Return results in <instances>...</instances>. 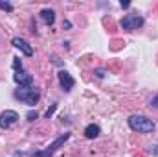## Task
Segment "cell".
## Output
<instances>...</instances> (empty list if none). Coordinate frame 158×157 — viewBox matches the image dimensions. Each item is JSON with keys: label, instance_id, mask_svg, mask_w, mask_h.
<instances>
[{"label": "cell", "instance_id": "13", "mask_svg": "<svg viewBox=\"0 0 158 157\" xmlns=\"http://www.w3.org/2000/svg\"><path fill=\"white\" fill-rule=\"evenodd\" d=\"M26 117H28V120H30V122H33L35 118H39V115H37V111H30Z\"/></svg>", "mask_w": 158, "mask_h": 157}, {"label": "cell", "instance_id": "14", "mask_svg": "<svg viewBox=\"0 0 158 157\" xmlns=\"http://www.w3.org/2000/svg\"><path fill=\"white\" fill-rule=\"evenodd\" d=\"M55 107H57V105H55V104H53V105H52V107H50V109H48V111H46V117H48V118L52 117V113H53V111H55Z\"/></svg>", "mask_w": 158, "mask_h": 157}, {"label": "cell", "instance_id": "11", "mask_svg": "<svg viewBox=\"0 0 158 157\" xmlns=\"http://www.w3.org/2000/svg\"><path fill=\"white\" fill-rule=\"evenodd\" d=\"M0 9H4V11H13V6L9 4V2H0Z\"/></svg>", "mask_w": 158, "mask_h": 157}, {"label": "cell", "instance_id": "15", "mask_svg": "<svg viewBox=\"0 0 158 157\" xmlns=\"http://www.w3.org/2000/svg\"><path fill=\"white\" fill-rule=\"evenodd\" d=\"M151 107H158V94L153 98V100H151Z\"/></svg>", "mask_w": 158, "mask_h": 157}, {"label": "cell", "instance_id": "17", "mask_svg": "<svg viewBox=\"0 0 158 157\" xmlns=\"http://www.w3.org/2000/svg\"><path fill=\"white\" fill-rule=\"evenodd\" d=\"M119 6H121V7H129V6H131V2H127V0H121V2H119Z\"/></svg>", "mask_w": 158, "mask_h": 157}, {"label": "cell", "instance_id": "1", "mask_svg": "<svg viewBox=\"0 0 158 157\" xmlns=\"http://www.w3.org/2000/svg\"><path fill=\"white\" fill-rule=\"evenodd\" d=\"M129 128L138 133H151L155 129V122L145 115H131L129 117Z\"/></svg>", "mask_w": 158, "mask_h": 157}, {"label": "cell", "instance_id": "4", "mask_svg": "<svg viewBox=\"0 0 158 157\" xmlns=\"http://www.w3.org/2000/svg\"><path fill=\"white\" fill-rule=\"evenodd\" d=\"M13 79H15V83H17L19 87H31V83H33V74H30V72L24 70V69H19V70H15Z\"/></svg>", "mask_w": 158, "mask_h": 157}, {"label": "cell", "instance_id": "2", "mask_svg": "<svg viewBox=\"0 0 158 157\" xmlns=\"http://www.w3.org/2000/svg\"><path fill=\"white\" fill-rule=\"evenodd\" d=\"M15 98H17L19 102H22V104H26V105L33 107V105L39 102L40 91H39V89H35L33 85H31V87H20V89H17V91H15Z\"/></svg>", "mask_w": 158, "mask_h": 157}, {"label": "cell", "instance_id": "10", "mask_svg": "<svg viewBox=\"0 0 158 157\" xmlns=\"http://www.w3.org/2000/svg\"><path fill=\"white\" fill-rule=\"evenodd\" d=\"M99 133H101V129H99L98 124H88V126L85 128V137H86V139H96Z\"/></svg>", "mask_w": 158, "mask_h": 157}, {"label": "cell", "instance_id": "6", "mask_svg": "<svg viewBox=\"0 0 158 157\" xmlns=\"http://www.w3.org/2000/svg\"><path fill=\"white\" fill-rule=\"evenodd\" d=\"M57 78H59V85H61V89L63 91H72L74 89V85H76V79L72 78V74L70 72H66V70H59V74H57Z\"/></svg>", "mask_w": 158, "mask_h": 157}, {"label": "cell", "instance_id": "3", "mask_svg": "<svg viewBox=\"0 0 158 157\" xmlns=\"http://www.w3.org/2000/svg\"><path fill=\"white\" fill-rule=\"evenodd\" d=\"M143 17L142 15H138V13H129V15H125L121 20H119V24H121V28L125 30V32H134V30H138L140 26H143Z\"/></svg>", "mask_w": 158, "mask_h": 157}, {"label": "cell", "instance_id": "5", "mask_svg": "<svg viewBox=\"0 0 158 157\" xmlns=\"http://www.w3.org/2000/svg\"><path fill=\"white\" fill-rule=\"evenodd\" d=\"M17 120H19V113H17V111L6 109V111L0 115V128H2V129H9Z\"/></svg>", "mask_w": 158, "mask_h": 157}, {"label": "cell", "instance_id": "9", "mask_svg": "<svg viewBox=\"0 0 158 157\" xmlns=\"http://www.w3.org/2000/svg\"><path fill=\"white\" fill-rule=\"evenodd\" d=\"M40 19H42V22L46 24V26H52L53 24V20H55V11L53 9H42L40 11Z\"/></svg>", "mask_w": 158, "mask_h": 157}, {"label": "cell", "instance_id": "16", "mask_svg": "<svg viewBox=\"0 0 158 157\" xmlns=\"http://www.w3.org/2000/svg\"><path fill=\"white\" fill-rule=\"evenodd\" d=\"M96 76H98V78H103V76H105V70L98 69V70H96Z\"/></svg>", "mask_w": 158, "mask_h": 157}, {"label": "cell", "instance_id": "7", "mask_svg": "<svg viewBox=\"0 0 158 157\" xmlns=\"http://www.w3.org/2000/svg\"><path fill=\"white\" fill-rule=\"evenodd\" d=\"M11 43H13V46H15V48H19L24 56H28V57H30V56H33V48L28 44V41H26V39H22V37H15Z\"/></svg>", "mask_w": 158, "mask_h": 157}, {"label": "cell", "instance_id": "18", "mask_svg": "<svg viewBox=\"0 0 158 157\" xmlns=\"http://www.w3.org/2000/svg\"><path fill=\"white\" fill-rule=\"evenodd\" d=\"M151 152H153L155 155H158V144H153V146H151Z\"/></svg>", "mask_w": 158, "mask_h": 157}, {"label": "cell", "instance_id": "12", "mask_svg": "<svg viewBox=\"0 0 158 157\" xmlns=\"http://www.w3.org/2000/svg\"><path fill=\"white\" fill-rule=\"evenodd\" d=\"M30 157H53V155H50L46 150H42V152H35V154H31Z\"/></svg>", "mask_w": 158, "mask_h": 157}, {"label": "cell", "instance_id": "8", "mask_svg": "<svg viewBox=\"0 0 158 157\" xmlns=\"http://www.w3.org/2000/svg\"><path fill=\"white\" fill-rule=\"evenodd\" d=\"M68 139H70V133H63L61 137H57V139H55V141H53V142L46 148V152H48L50 155H53V152H57V150H59V146H63Z\"/></svg>", "mask_w": 158, "mask_h": 157}]
</instances>
